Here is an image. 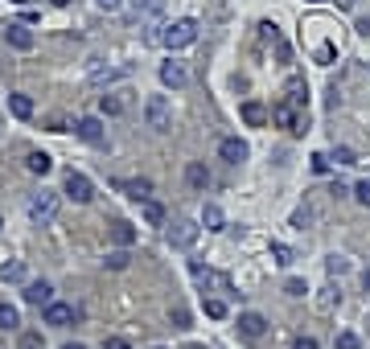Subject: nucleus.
Returning a JSON list of instances; mask_svg holds the SVG:
<instances>
[{"mask_svg":"<svg viewBox=\"0 0 370 349\" xmlns=\"http://www.w3.org/2000/svg\"><path fill=\"white\" fill-rule=\"evenodd\" d=\"M103 263H107V267H111V272H124V267H128V263H132V255H128V251H119V247H115V251H111V255H107V259H103Z\"/></svg>","mask_w":370,"mask_h":349,"instance_id":"28","label":"nucleus"},{"mask_svg":"<svg viewBox=\"0 0 370 349\" xmlns=\"http://www.w3.org/2000/svg\"><path fill=\"white\" fill-rule=\"evenodd\" d=\"M284 292H288V296H305L309 288H305V280H288V284H284Z\"/></svg>","mask_w":370,"mask_h":349,"instance_id":"36","label":"nucleus"},{"mask_svg":"<svg viewBox=\"0 0 370 349\" xmlns=\"http://www.w3.org/2000/svg\"><path fill=\"white\" fill-rule=\"evenodd\" d=\"M206 317H210V321H222V317H227V304H222V300H206Z\"/></svg>","mask_w":370,"mask_h":349,"instance_id":"33","label":"nucleus"},{"mask_svg":"<svg viewBox=\"0 0 370 349\" xmlns=\"http://www.w3.org/2000/svg\"><path fill=\"white\" fill-rule=\"evenodd\" d=\"M218 156H222L227 165H243V160L251 156V148H247V140H239V136H227V140L218 144Z\"/></svg>","mask_w":370,"mask_h":349,"instance_id":"10","label":"nucleus"},{"mask_svg":"<svg viewBox=\"0 0 370 349\" xmlns=\"http://www.w3.org/2000/svg\"><path fill=\"white\" fill-rule=\"evenodd\" d=\"M25 169H29L33 177H45V173L54 169V160H49V152H29V156H25Z\"/></svg>","mask_w":370,"mask_h":349,"instance_id":"20","label":"nucleus"},{"mask_svg":"<svg viewBox=\"0 0 370 349\" xmlns=\"http://www.w3.org/2000/svg\"><path fill=\"white\" fill-rule=\"evenodd\" d=\"M111 185H115L119 193H128L132 202H148V193H152V181H148V177H128V181H124V177H115Z\"/></svg>","mask_w":370,"mask_h":349,"instance_id":"8","label":"nucleus"},{"mask_svg":"<svg viewBox=\"0 0 370 349\" xmlns=\"http://www.w3.org/2000/svg\"><path fill=\"white\" fill-rule=\"evenodd\" d=\"M25 304H33V309H45V304H54V284H45V280H33V284H25Z\"/></svg>","mask_w":370,"mask_h":349,"instance_id":"11","label":"nucleus"},{"mask_svg":"<svg viewBox=\"0 0 370 349\" xmlns=\"http://www.w3.org/2000/svg\"><path fill=\"white\" fill-rule=\"evenodd\" d=\"M0 230H4V214H0Z\"/></svg>","mask_w":370,"mask_h":349,"instance_id":"47","label":"nucleus"},{"mask_svg":"<svg viewBox=\"0 0 370 349\" xmlns=\"http://www.w3.org/2000/svg\"><path fill=\"white\" fill-rule=\"evenodd\" d=\"M103 349H132L128 337H103Z\"/></svg>","mask_w":370,"mask_h":349,"instance_id":"37","label":"nucleus"},{"mask_svg":"<svg viewBox=\"0 0 370 349\" xmlns=\"http://www.w3.org/2000/svg\"><path fill=\"white\" fill-rule=\"evenodd\" d=\"M8 4H29V0H8Z\"/></svg>","mask_w":370,"mask_h":349,"instance_id":"46","label":"nucleus"},{"mask_svg":"<svg viewBox=\"0 0 370 349\" xmlns=\"http://www.w3.org/2000/svg\"><path fill=\"white\" fill-rule=\"evenodd\" d=\"M288 53H292V49H288V41H284V37H276V58H280V62H288Z\"/></svg>","mask_w":370,"mask_h":349,"instance_id":"39","label":"nucleus"},{"mask_svg":"<svg viewBox=\"0 0 370 349\" xmlns=\"http://www.w3.org/2000/svg\"><path fill=\"white\" fill-rule=\"evenodd\" d=\"M0 280H4V284H21V280H25V263H21V259L0 263Z\"/></svg>","mask_w":370,"mask_h":349,"instance_id":"24","label":"nucleus"},{"mask_svg":"<svg viewBox=\"0 0 370 349\" xmlns=\"http://www.w3.org/2000/svg\"><path fill=\"white\" fill-rule=\"evenodd\" d=\"M8 111H12L16 119H33V111H37V107H33V99H29V95H8Z\"/></svg>","mask_w":370,"mask_h":349,"instance_id":"19","label":"nucleus"},{"mask_svg":"<svg viewBox=\"0 0 370 349\" xmlns=\"http://www.w3.org/2000/svg\"><path fill=\"white\" fill-rule=\"evenodd\" d=\"M334 346H338V349H362V341H358V333H338Z\"/></svg>","mask_w":370,"mask_h":349,"instance_id":"31","label":"nucleus"},{"mask_svg":"<svg viewBox=\"0 0 370 349\" xmlns=\"http://www.w3.org/2000/svg\"><path fill=\"white\" fill-rule=\"evenodd\" d=\"M194 239H198V222H189V218H181V222L169 230V243H173V247H189Z\"/></svg>","mask_w":370,"mask_h":349,"instance_id":"15","label":"nucleus"},{"mask_svg":"<svg viewBox=\"0 0 370 349\" xmlns=\"http://www.w3.org/2000/svg\"><path fill=\"white\" fill-rule=\"evenodd\" d=\"M111 243H115L119 251H128V247L136 243V226H132V222H111Z\"/></svg>","mask_w":370,"mask_h":349,"instance_id":"17","label":"nucleus"},{"mask_svg":"<svg viewBox=\"0 0 370 349\" xmlns=\"http://www.w3.org/2000/svg\"><path fill=\"white\" fill-rule=\"evenodd\" d=\"M21 346H25V349H41V333H25Z\"/></svg>","mask_w":370,"mask_h":349,"instance_id":"38","label":"nucleus"},{"mask_svg":"<svg viewBox=\"0 0 370 349\" xmlns=\"http://www.w3.org/2000/svg\"><path fill=\"white\" fill-rule=\"evenodd\" d=\"M4 37H8V45H12V49H21V53H29V49H33V41H37V37H33V29H29V25H21V21H8V25H4Z\"/></svg>","mask_w":370,"mask_h":349,"instance_id":"7","label":"nucleus"},{"mask_svg":"<svg viewBox=\"0 0 370 349\" xmlns=\"http://www.w3.org/2000/svg\"><path fill=\"white\" fill-rule=\"evenodd\" d=\"M136 16H161L165 12V0H128Z\"/></svg>","mask_w":370,"mask_h":349,"instance_id":"22","label":"nucleus"},{"mask_svg":"<svg viewBox=\"0 0 370 349\" xmlns=\"http://www.w3.org/2000/svg\"><path fill=\"white\" fill-rule=\"evenodd\" d=\"M161 82L165 86H173V91H181L185 82H189V70H185V62H161Z\"/></svg>","mask_w":370,"mask_h":349,"instance_id":"12","label":"nucleus"},{"mask_svg":"<svg viewBox=\"0 0 370 349\" xmlns=\"http://www.w3.org/2000/svg\"><path fill=\"white\" fill-rule=\"evenodd\" d=\"M239 111H243V119H247L251 128H264V123H268V107H264V103H255V99H247Z\"/></svg>","mask_w":370,"mask_h":349,"instance_id":"18","label":"nucleus"},{"mask_svg":"<svg viewBox=\"0 0 370 349\" xmlns=\"http://www.w3.org/2000/svg\"><path fill=\"white\" fill-rule=\"evenodd\" d=\"M334 304H338V292H321V296H317V309H321V313H329Z\"/></svg>","mask_w":370,"mask_h":349,"instance_id":"35","label":"nucleus"},{"mask_svg":"<svg viewBox=\"0 0 370 349\" xmlns=\"http://www.w3.org/2000/svg\"><path fill=\"white\" fill-rule=\"evenodd\" d=\"M21 325V313H16V304H0V329H16Z\"/></svg>","mask_w":370,"mask_h":349,"instance_id":"25","label":"nucleus"},{"mask_svg":"<svg viewBox=\"0 0 370 349\" xmlns=\"http://www.w3.org/2000/svg\"><path fill=\"white\" fill-rule=\"evenodd\" d=\"M185 181H189L194 189H206V185H210V173H206V165H198V160H194V165L185 169Z\"/></svg>","mask_w":370,"mask_h":349,"instance_id":"23","label":"nucleus"},{"mask_svg":"<svg viewBox=\"0 0 370 349\" xmlns=\"http://www.w3.org/2000/svg\"><path fill=\"white\" fill-rule=\"evenodd\" d=\"M297 349H321V346H317V337H301V341H297Z\"/></svg>","mask_w":370,"mask_h":349,"instance_id":"41","label":"nucleus"},{"mask_svg":"<svg viewBox=\"0 0 370 349\" xmlns=\"http://www.w3.org/2000/svg\"><path fill=\"white\" fill-rule=\"evenodd\" d=\"M325 267H329V276H346V272H350V259H346V255H329Z\"/></svg>","mask_w":370,"mask_h":349,"instance_id":"29","label":"nucleus"},{"mask_svg":"<svg viewBox=\"0 0 370 349\" xmlns=\"http://www.w3.org/2000/svg\"><path fill=\"white\" fill-rule=\"evenodd\" d=\"M144 123H148L152 132H169L173 111H169V99H165V95H148V99H144Z\"/></svg>","mask_w":370,"mask_h":349,"instance_id":"2","label":"nucleus"},{"mask_svg":"<svg viewBox=\"0 0 370 349\" xmlns=\"http://www.w3.org/2000/svg\"><path fill=\"white\" fill-rule=\"evenodd\" d=\"M284 103H292V107H305V103H309V82H305L301 74H292V78L284 82Z\"/></svg>","mask_w":370,"mask_h":349,"instance_id":"13","label":"nucleus"},{"mask_svg":"<svg viewBox=\"0 0 370 349\" xmlns=\"http://www.w3.org/2000/svg\"><path fill=\"white\" fill-rule=\"evenodd\" d=\"M41 317H45V325L66 329V325L78 317V309H74V304H66V300H54V304H45V309H41Z\"/></svg>","mask_w":370,"mask_h":349,"instance_id":"6","label":"nucleus"},{"mask_svg":"<svg viewBox=\"0 0 370 349\" xmlns=\"http://www.w3.org/2000/svg\"><path fill=\"white\" fill-rule=\"evenodd\" d=\"M272 119H276L280 128H288V132H305V128H309V119H305V115H301L292 103H284V99L272 107Z\"/></svg>","mask_w":370,"mask_h":349,"instance_id":"5","label":"nucleus"},{"mask_svg":"<svg viewBox=\"0 0 370 349\" xmlns=\"http://www.w3.org/2000/svg\"><path fill=\"white\" fill-rule=\"evenodd\" d=\"M329 160H338V165H358L354 148H334V156H329Z\"/></svg>","mask_w":370,"mask_h":349,"instance_id":"32","label":"nucleus"},{"mask_svg":"<svg viewBox=\"0 0 370 349\" xmlns=\"http://www.w3.org/2000/svg\"><path fill=\"white\" fill-rule=\"evenodd\" d=\"M202 226L206 230H227V214H222V206H214V202H206V210H202Z\"/></svg>","mask_w":370,"mask_h":349,"instance_id":"16","label":"nucleus"},{"mask_svg":"<svg viewBox=\"0 0 370 349\" xmlns=\"http://www.w3.org/2000/svg\"><path fill=\"white\" fill-rule=\"evenodd\" d=\"M198 41V21L194 16H181V21H173L165 33H161V45L165 49H185V45H194Z\"/></svg>","mask_w":370,"mask_h":349,"instance_id":"1","label":"nucleus"},{"mask_svg":"<svg viewBox=\"0 0 370 349\" xmlns=\"http://www.w3.org/2000/svg\"><path fill=\"white\" fill-rule=\"evenodd\" d=\"M272 263L288 267V263H292V247H288V243H272Z\"/></svg>","mask_w":370,"mask_h":349,"instance_id":"27","label":"nucleus"},{"mask_svg":"<svg viewBox=\"0 0 370 349\" xmlns=\"http://www.w3.org/2000/svg\"><path fill=\"white\" fill-rule=\"evenodd\" d=\"M152 349H165V346H152Z\"/></svg>","mask_w":370,"mask_h":349,"instance_id":"48","label":"nucleus"},{"mask_svg":"<svg viewBox=\"0 0 370 349\" xmlns=\"http://www.w3.org/2000/svg\"><path fill=\"white\" fill-rule=\"evenodd\" d=\"M140 214H144V222H148V226H165V206H161V202H152V197H148V202H140Z\"/></svg>","mask_w":370,"mask_h":349,"instance_id":"21","label":"nucleus"},{"mask_svg":"<svg viewBox=\"0 0 370 349\" xmlns=\"http://www.w3.org/2000/svg\"><path fill=\"white\" fill-rule=\"evenodd\" d=\"M309 4H317V0H309Z\"/></svg>","mask_w":370,"mask_h":349,"instance_id":"49","label":"nucleus"},{"mask_svg":"<svg viewBox=\"0 0 370 349\" xmlns=\"http://www.w3.org/2000/svg\"><path fill=\"white\" fill-rule=\"evenodd\" d=\"M29 218H33L37 226H49V222L58 218V193H49V189L33 193V197H29Z\"/></svg>","mask_w":370,"mask_h":349,"instance_id":"3","label":"nucleus"},{"mask_svg":"<svg viewBox=\"0 0 370 349\" xmlns=\"http://www.w3.org/2000/svg\"><path fill=\"white\" fill-rule=\"evenodd\" d=\"M62 349H86V346H82V341H66Z\"/></svg>","mask_w":370,"mask_h":349,"instance_id":"43","label":"nucleus"},{"mask_svg":"<svg viewBox=\"0 0 370 349\" xmlns=\"http://www.w3.org/2000/svg\"><path fill=\"white\" fill-rule=\"evenodd\" d=\"M354 197H358V206L370 210V181H358V185H354Z\"/></svg>","mask_w":370,"mask_h":349,"instance_id":"34","label":"nucleus"},{"mask_svg":"<svg viewBox=\"0 0 370 349\" xmlns=\"http://www.w3.org/2000/svg\"><path fill=\"white\" fill-rule=\"evenodd\" d=\"M169 321H173V329H189V309H181V304H177V309L169 313Z\"/></svg>","mask_w":370,"mask_h":349,"instance_id":"30","label":"nucleus"},{"mask_svg":"<svg viewBox=\"0 0 370 349\" xmlns=\"http://www.w3.org/2000/svg\"><path fill=\"white\" fill-rule=\"evenodd\" d=\"M99 111H103V115H124V99H119V95H103V99H99Z\"/></svg>","mask_w":370,"mask_h":349,"instance_id":"26","label":"nucleus"},{"mask_svg":"<svg viewBox=\"0 0 370 349\" xmlns=\"http://www.w3.org/2000/svg\"><path fill=\"white\" fill-rule=\"evenodd\" d=\"M74 136L86 140V144H103V123H99V115H78V119H74Z\"/></svg>","mask_w":370,"mask_h":349,"instance_id":"9","label":"nucleus"},{"mask_svg":"<svg viewBox=\"0 0 370 349\" xmlns=\"http://www.w3.org/2000/svg\"><path fill=\"white\" fill-rule=\"evenodd\" d=\"M49 4H58V8H66V4H70V0H49Z\"/></svg>","mask_w":370,"mask_h":349,"instance_id":"44","label":"nucleus"},{"mask_svg":"<svg viewBox=\"0 0 370 349\" xmlns=\"http://www.w3.org/2000/svg\"><path fill=\"white\" fill-rule=\"evenodd\" d=\"M362 284H367V292H370V272H367V276H362Z\"/></svg>","mask_w":370,"mask_h":349,"instance_id":"45","label":"nucleus"},{"mask_svg":"<svg viewBox=\"0 0 370 349\" xmlns=\"http://www.w3.org/2000/svg\"><path fill=\"white\" fill-rule=\"evenodd\" d=\"M95 4H99V8H107V12H115V8H119L124 0H95Z\"/></svg>","mask_w":370,"mask_h":349,"instance_id":"42","label":"nucleus"},{"mask_svg":"<svg viewBox=\"0 0 370 349\" xmlns=\"http://www.w3.org/2000/svg\"><path fill=\"white\" fill-rule=\"evenodd\" d=\"M62 193L70 197V202H78V206H86L91 197H95V185H91V177L86 173H66V181H62Z\"/></svg>","mask_w":370,"mask_h":349,"instance_id":"4","label":"nucleus"},{"mask_svg":"<svg viewBox=\"0 0 370 349\" xmlns=\"http://www.w3.org/2000/svg\"><path fill=\"white\" fill-rule=\"evenodd\" d=\"M313 173H329V156L317 152V156H313Z\"/></svg>","mask_w":370,"mask_h":349,"instance_id":"40","label":"nucleus"},{"mask_svg":"<svg viewBox=\"0 0 370 349\" xmlns=\"http://www.w3.org/2000/svg\"><path fill=\"white\" fill-rule=\"evenodd\" d=\"M264 329H268V321H264V313H239V333L243 337H264Z\"/></svg>","mask_w":370,"mask_h":349,"instance_id":"14","label":"nucleus"}]
</instances>
